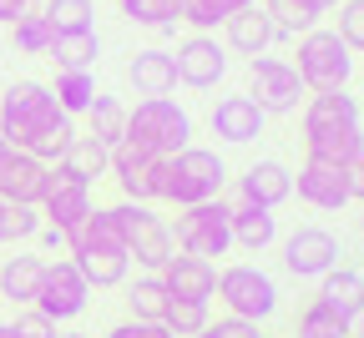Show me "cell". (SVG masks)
<instances>
[{
    "label": "cell",
    "mask_w": 364,
    "mask_h": 338,
    "mask_svg": "<svg viewBox=\"0 0 364 338\" xmlns=\"http://www.w3.org/2000/svg\"><path fill=\"white\" fill-rule=\"evenodd\" d=\"M0 136L16 152H31L36 162H61V152L71 147L76 121L56 107V96L46 81H11L0 96Z\"/></svg>",
    "instance_id": "cell-1"
},
{
    "label": "cell",
    "mask_w": 364,
    "mask_h": 338,
    "mask_svg": "<svg viewBox=\"0 0 364 338\" xmlns=\"http://www.w3.org/2000/svg\"><path fill=\"white\" fill-rule=\"evenodd\" d=\"M228 187V162L213 147H182L172 157H162V202L172 207H198L223 197Z\"/></svg>",
    "instance_id": "cell-2"
},
{
    "label": "cell",
    "mask_w": 364,
    "mask_h": 338,
    "mask_svg": "<svg viewBox=\"0 0 364 338\" xmlns=\"http://www.w3.org/2000/svg\"><path fill=\"white\" fill-rule=\"evenodd\" d=\"M122 141H132V147H142L152 157H172L182 147H193V116H188L182 102H172V96H142V102L127 111Z\"/></svg>",
    "instance_id": "cell-3"
},
{
    "label": "cell",
    "mask_w": 364,
    "mask_h": 338,
    "mask_svg": "<svg viewBox=\"0 0 364 338\" xmlns=\"http://www.w3.org/2000/svg\"><path fill=\"white\" fill-rule=\"evenodd\" d=\"M294 56H299L294 71H299V81H304L309 96L314 91H349V81H354V51L334 31H324V26L304 31Z\"/></svg>",
    "instance_id": "cell-4"
},
{
    "label": "cell",
    "mask_w": 364,
    "mask_h": 338,
    "mask_svg": "<svg viewBox=\"0 0 364 338\" xmlns=\"http://www.w3.org/2000/svg\"><path fill=\"white\" fill-rule=\"evenodd\" d=\"M107 212H112V222H117V232H122V248H127V258H132L136 268H152V273H162V263L177 253L167 217H157L147 202H127V197H122V202H112Z\"/></svg>",
    "instance_id": "cell-5"
},
{
    "label": "cell",
    "mask_w": 364,
    "mask_h": 338,
    "mask_svg": "<svg viewBox=\"0 0 364 338\" xmlns=\"http://www.w3.org/2000/svg\"><path fill=\"white\" fill-rule=\"evenodd\" d=\"M218 303L233 313V318H248V323H268L279 313V283H273L258 263H233V268H218Z\"/></svg>",
    "instance_id": "cell-6"
},
{
    "label": "cell",
    "mask_w": 364,
    "mask_h": 338,
    "mask_svg": "<svg viewBox=\"0 0 364 338\" xmlns=\"http://www.w3.org/2000/svg\"><path fill=\"white\" fill-rule=\"evenodd\" d=\"M228 212H233V207H228L223 197L198 202V207H177V232H172L177 253L203 258V263L228 258V248H233V227H228Z\"/></svg>",
    "instance_id": "cell-7"
},
{
    "label": "cell",
    "mask_w": 364,
    "mask_h": 338,
    "mask_svg": "<svg viewBox=\"0 0 364 338\" xmlns=\"http://www.w3.org/2000/svg\"><path fill=\"white\" fill-rule=\"evenodd\" d=\"M248 96L263 116H289L309 102L294 61H284V56H253L248 61Z\"/></svg>",
    "instance_id": "cell-8"
},
{
    "label": "cell",
    "mask_w": 364,
    "mask_h": 338,
    "mask_svg": "<svg viewBox=\"0 0 364 338\" xmlns=\"http://www.w3.org/2000/svg\"><path fill=\"white\" fill-rule=\"evenodd\" d=\"M86 303H91V288H86V278L76 273V263H71V258L46 263L41 288H36V303H31V308L61 328V323H76V318L86 313Z\"/></svg>",
    "instance_id": "cell-9"
},
{
    "label": "cell",
    "mask_w": 364,
    "mask_h": 338,
    "mask_svg": "<svg viewBox=\"0 0 364 338\" xmlns=\"http://www.w3.org/2000/svg\"><path fill=\"white\" fill-rule=\"evenodd\" d=\"M339 237L329 232V227H299V232H289L284 237V273L289 278H299V283H318L329 268H339Z\"/></svg>",
    "instance_id": "cell-10"
},
{
    "label": "cell",
    "mask_w": 364,
    "mask_h": 338,
    "mask_svg": "<svg viewBox=\"0 0 364 338\" xmlns=\"http://www.w3.org/2000/svg\"><path fill=\"white\" fill-rule=\"evenodd\" d=\"M112 177L122 187L127 202H162V157L132 147V141H117L112 147Z\"/></svg>",
    "instance_id": "cell-11"
},
{
    "label": "cell",
    "mask_w": 364,
    "mask_h": 338,
    "mask_svg": "<svg viewBox=\"0 0 364 338\" xmlns=\"http://www.w3.org/2000/svg\"><path fill=\"white\" fill-rule=\"evenodd\" d=\"M294 192H299V202L314 207V212H344V207L354 202V192H349V167L314 162V157H304V167L294 172Z\"/></svg>",
    "instance_id": "cell-12"
},
{
    "label": "cell",
    "mask_w": 364,
    "mask_h": 338,
    "mask_svg": "<svg viewBox=\"0 0 364 338\" xmlns=\"http://www.w3.org/2000/svg\"><path fill=\"white\" fill-rule=\"evenodd\" d=\"M41 222H51V227H76L91 207H97V197H91V187L86 182H76L71 172H61V167H51L46 172V187H41Z\"/></svg>",
    "instance_id": "cell-13"
},
{
    "label": "cell",
    "mask_w": 364,
    "mask_h": 338,
    "mask_svg": "<svg viewBox=\"0 0 364 338\" xmlns=\"http://www.w3.org/2000/svg\"><path fill=\"white\" fill-rule=\"evenodd\" d=\"M172 66H177V81L193 86V91H213L223 76H228V45H218V36H188L172 51Z\"/></svg>",
    "instance_id": "cell-14"
},
{
    "label": "cell",
    "mask_w": 364,
    "mask_h": 338,
    "mask_svg": "<svg viewBox=\"0 0 364 338\" xmlns=\"http://www.w3.org/2000/svg\"><path fill=\"white\" fill-rule=\"evenodd\" d=\"M46 162H36L31 152H16L6 136H0V202H16V207H36L41 202V187H46Z\"/></svg>",
    "instance_id": "cell-15"
},
{
    "label": "cell",
    "mask_w": 364,
    "mask_h": 338,
    "mask_svg": "<svg viewBox=\"0 0 364 338\" xmlns=\"http://www.w3.org/2000/svg\"><path fill=\"white\" fill-rule=\"evenodd\" d=\"M208 126H213L218 141H228V147H248V141L263 136L268 116L253 107V96L243 91V96H218L213 111H208Z\"/></svg>",
    "instance_id": "cell-16"
},
{
    "label": "cell",
    "mask_w": 364,
    "mask_h": 338,
    "mask_svg": "<svg viewBox=\"0 0 364 338\" xmlns=\"http://www.w3.org/2000/svg\"><path fill=\"white\" fill-rule=\"evenodd\" d=\"M238 192H243V202H253V207H268V212H279V207L294 197V172H289L279 157H263V162L243 167V177H238Z\"/></svg>",
    "instance_id": "cell-17"
},
{
    "label": "cell",
    "mask_w": 364,
    "mask_h": 338,
    "mask_svg": "<svg viewBox=\"0 0 364 338\" xmlns=\"http://www.w3.org/2000/svg\"><path fill=\"white\" fill-rule=\"evenodd\" d=\"M162 288L172 298H213V288H218V263H203V258H188V253H172L162 263Z\"/></svg>",
    "instance_id": "cell-18"
},
{
    "label": "cell",
    "mask_w": 364,
    "mask_h": 338,
    "mask_svg": "<svg viewBox=\"0 0 364 338\" xmlns=\"http://www.w3.org/2000/svg\"><path fill=\"white\" fill-rule=\"evenodd\" d=\"M304 152L314 162H334V167H354L364 157V126L349 121V126H318V131H304Z\"/></svg>",
    "instance_id": "cell-19"
},
{
    "label": "cell",
    "mask_w": 364,
    "mask_h": 338,
    "mask_svg": "<svg viewBox=\"0 0 364 338\" xmlns=\"http://www.w3.org/2000/svg\"><path fill=\"white\" fill-rule=\"evenodd\" d=\"M223 36H228V51L233 56H268V45L279 40L273 36V21L263 16V6H248V11H238V16H228L223 21Z\"/></svg>",
    "instance_id": "cell-20"
},
{
    "label": "cell",
    "mask_w": 364,
    "mask_h": 338,
    "mask_svg": "<svg viewBox=\"0 0 364 338\" xmlns=\"http://www.w3.org/2000/svg\"><path fill=\"white\" fill-rule=\"evenodd\" d=\"M228 227H233V248H243L253 258L279 243V217H273L268 207H253V202H238L233 212H228Z\"/></svg>",
    "instance_id": "cell-21"
},
{
    "label": "cell",
    "mask_w": 364,
    "mask_h": 338,
    "mask_svg": "<svg viewBox=\"0 0 364 338\" xmlns=\"http://www.w3.org/2000/svg\"><path fill=\"white\" fill-rule=\"evenodd\" d=\"M324 308H334L344 323H354L364 313V273L359 268H329L318 278V293H314Z\"/></svg>",
    "instance_id": "cell-22"
},
{
    "label": "cell",
    "mask_w": 364,
    "mask_h": 338,
    "mask_svg": "<svg viewBox=\"0 0 364 338\" xmlns=\"http://www.w3.org/2000/svg\"><path fill=\"white\" fill-rule=\"evenodd\" d=\"M127 81L136 86V96H172L177 91V66H172V51H136L132 66H127Z\"/></svg>",
    "instance_id": "cell-23"
},
{
    "label": "cell",
    "mask_w": 364,
    "mask_h": 338,
    "mask_svg": "<svg viewBox=\"0 0 364 338\" xmlns=\"http://www.w3.org/2000/svg\"><path fill=\"white\" fill-rule=\"evenodd\" d=\"M71 263H76V273L86 278V288H122L127 273H132L127 248H76Z\"/></svg>",
    "instance_id": "cell-24"
},
{
    "label": "cell",
    "mask_w": 364,
    "mask_h": 338,
    "mask_svg": "<svg viewBox=\"0 0 364 338\" xmlns=\"http://www.w3.org/2000/svg\"><path fill=\"white\" fill-rule=\"evenodd\" d=\"M61 172H71L76 182H86V187H97L102 177H112V147H102L97 136H71V147L61 152V162H56Z\"/></svg>",
    "instance_id": "cell-25"
},
{
    "label": "cell",
    "mask_w": 364,
    "mask_h": 338,
    "mask_svg": "<svg viewBox=\"0 0 364 338\" xmlns=\"http://www.w3.org/2000/svg\"><path fill=\"white\" fill-rule=\"evenodd\" d=\"M41 273H46V258H36V253L6 258V263H0V298L31 308L36 303V288H41Z\"/></svg>",
    "instance_id": "cell-26"
},
{
    "label": "cell",
    "mask_w": 364,
    "mask_h": 338,
    "mask_svg": "<svg viewBox=\"0 0 364 338\" xmlns=\"http://www.w3.org/2000/svg\"><path fill=\"white\" fill-rule=\"evenodd\" d=\"M349 121H359V96H349V91H314L304 102V131L349 126Z\"/></svg>",
    "instance_id": "cell-27"
},
{
    "label": "cell",
    "mask_w": 364,
    "mask_h": 338,
    "mask_svg": "<svg viewBox=\"0 0 364 338\" xmlns=\"http://www.w3.org/2000/svg\"><path fill=\"white\" fill-rule=\"evenodd\" d=\"M46 56L56 61V71H97V61H102V36H97V31H71V36H56Z\"/></svg>",
    "instance_id": "cell-28"
},
{
    "label": "cell",
    "mask_w": 364,
    "mask_h": 338,
    "mask_svg": "<svg viewBox=\"0 0 364 338\" xmlns=\"http://www.w3.org/2000/svg\"><path fill=\"white\" fill-rule=\"evenodd\" d=\"M258 6L273 21V36H279V40H299L304 31L318 26V11L309 6V0H258Z\"/></svg>",
    "instance_id": "cell-29"
},
{
    "label": "cell",
    "mask_w": 364,
    "mask_h": 338,
    "mask_svg": "<svg viewBox=\"0 0 364 338\" xmlns=\"http://www.w3.org/2000/svg\"><path fill=\"white\" fill-rule=\"evenodd\" d=\"M248 6H258V0H177V21H188L198 36H213L228 16H238Z\"/></svg>",
    "instance_id": "cell-30"
},
{
    "label": "cell",
    "mask_w": 364,
    "mask_h": 338,
    "mask_svg": "<svg viewBox=\"0 0 364 338\" xmlns=\"http://www.w3.org/2000/svg\"><path fill=\"white\" fill-rule=\"evenodd\" d=\"M51 96H56V107H61L71 121L86 116V107L97 102V71H56Z\"/></svg>",
    "instance_id": "cell-31"
},
{
    "label": "cell",
    "mask_w": 364,
    "mask_h": 338,
    "mask_svg": "<svg viewBox=\"0 0 364 338\" xmlns=\"http://www.w3.org/2000/svg\"><path fill=\"white\" fill-rule=\"evenodd\" d=\"M167 288H162V278L157 273H147V278H136L132 288H127V313L136 318V323H162V313H167Z\"/></svg>",
    "instance_id": "cell-32"
},
{
    "label": "cell",
    "mask_w": 364,
    "mask_h": 338,
    "mask_svg": "<svg viewBox=\"0 0 364 338\" xmlns=\"http://www.w3.org/2000/svg\"><path fill=\"white\" fill-rule=\"evenodd\" d=\"M86 126H91L86 136H97L102 147H117L122 131H127V107L117 102V96H102V91H97V102L86 107Z\"/></svg>",
    "instance_id": "cell-33"
},
{
    "label": "cell",
    "mask_w": 364,
    "mask_h": 338,
    "mask_svg": "<svg viewBox=\"0 0 364 338\" xmlns=\"http://www.w3.org/2000/svg\"><path fill=\"white\" fill-rule=\"evenodd\" d=\"M208 323H213V308H208L203 298H167L162 328H167L172 338H198Z\"/></svg>",
    "instance_id": "cell-34"
},
{
    "label": "cell",
    "mask_w": 364,
    "mask_h": 338,
    "mask_svg": "<svg viewBox=\"0 0 364 338\" xmlns=\"http://www.w3.org/2000/svg\"><path fill=\"white\" fill-rule=\"evenodd\" d=\"M46 26L56 36H71V31H97V0H46Z\"/></svg>",
    "instance_id": "cell-35"
},
{
    "label": "cell",
    "mask_w": 364,
    "mask_h": 338,
    "mask_svg": "<svg viewBox=\"0 0 364 338\" xmlns=\"http://www.w3.org/2000/svg\"><path fill=\"white\" fill-rule=\"evenodd\" d=\"M122 16L147 31H177V0H122Z\"/></svg>",
    "instance_id": "cell-36"
},
{
    "label": "cell",
    "mask_w": 364,
    "mask_h": 338,
    "mask_svg": "<svg viewBox=\"0 0 364 338\" xmlns=\"http://www.w3.org/2000/svg\"><path fill=\"white\" fill-rule=\"evenodd\" d=\"M11 31H16V51H21V56H46V51H51V40H56V31L46 26L41 11H26Z\"/></svg>",
    "instance_id": "cell-37"
},
{
    "label": "cell",
    "mask_w": 364,
    "mask_h": 338,
    "mask_svg": "<svg viewBox=\"0 0 364 338\" xmlns=\"http://www.w3.org/2000/svg\"><path fill=\"white\" fill-rule=\"evenodd\" d=\"M299 338H349V323L334 313V308H324V303H309L304 313H299Z\"/></svg>",
    "instance_id": "cell-38"
},
{
    "label": "cell",
    "mask_w": 364,
    "mask_h": 338,
    "mask_svg": "<svg viewBox=\"0 0 364 338\" xmlns=\"http://www.w3.org/2000/svg\"><path fill=\"white\" fill-rule=\"evenodd\" d=\"M349 51H364V0H339V31H334Z\"/></svg>",
    "instance_id": "cell-39"
},
{
    "label": "cell",
    "mask_w": 364,
    "mask_h": 338,
    "mask_svg": "<svg viewBox=\"0 0 364 338\" xmlns=\"http://www.w3.org/2000/svg\"><path fill=\"white\" fill-rule=\"evenodd\" d=\"M203 338H263V333H258V323H248V318L223 313L218 323H208V328H203Z\"/></svg>",
    "instance_id": "cell-40"
},
{
    "label": "cell",
    "mask_w": 364,
    "mask_h": 338,
    "mask_svg": "<svg viewBox=\"0 0 364 338\" xmlns=\"http://www.w3.org/2000/svg\"><path fill=\"white\" fill-rule=\"evenodd\" d=\"M11 328H16V338H56V323H51V318H41L36 308L16 313V318H11Z\"/></svg>",
    "instance_id": "cell-41"
},
{
    "label": "cell",
    "mask_w": 364,
    "mask_h": 338,
    "mask_svg": "<svg viewBox=\"0 0 364 338\" xmlns=\"http://www.w3.org/2000/svg\"><path fill=\"white\" fill-rule=\"evenodd\" d=\"M36 232H41V207H16L11 202V243H26Z\"/></svg>",
    "instance_id": "cell-42"
},
{
    "label": "cell",
    "mask_w": 364,
    "mask_h": 338,
    "mask_svg": "<svg viewBox=\"0 0 364 338\" xmlns=\"http://www.w3.org/2000/svg\"><path fill=\"white\" fill-rule=\"evenodd\" d=\"M107 338H172L162 323H136V318H127V323H117Z\"/></svg>",
    "instance_id": "cell-43"
},
{
    "label": "cell",
    "mask_w": 364,
    "mask_h": 338,
    "mask_svg": "<svg viewBox=\"0 0 364 338\" xmlns=\"http://www.w3.org/2000/svg\"><path fill=\"white\" fill-rule=\"evenodd\" d=\"M31 6H36V0H0V26H16Z\"/></svg>",
    "instance_id": "cell-44"
},
{
    "label": "cell",
    "mask_w": 364,
    "mask_h": 338,
    "mask_svg": "<svg viewBox=\"0 0 364 338\" xmlns=\"http://www.w3.org/2000/svg\"><path fill=\"white\" fill-rule=\"evenodd\" d=\"M36 237H41V243L51 248V253H66V227H51V222H41V232H36Z\"/></svg>",
    "instance_id": "cell-45"
},
{
    "label": "cell",
    "mask_w": 364,
    "mask_h": 338,
    "mask_svg": "<svg viewBox=\"0 0 364 338\" xmlns=\"http://www.w3.org/2000/svg\"><path fill=\"white\" fill-rule=\"evenodd\" d=\"M349 192H354V197L364 202V157H359V162L349 167Z\"/></svg>",
    "instance_id": "cell-46"
},
{
    "label": "cell",
    "mask_w": 364,
    "mask_h": 338,
    "mask_svg": "<svg viewBox=\"0 0 364 338\" xmlns=\"http://www.w3.org/2000/svg\"><path fill=\"white\" fill-rule=\"evenodd\" d=\"M11 243V202H0V248Z\"/></svg>",
    "instance_id": "cell-47"
},
{
    "label": "cell",
    "mask_w": 364,
    "mask_h": 338,
    "mask_svg": "<svg viewBox=\"0 0 364 338\" xmlns=\"http://www.w3.org/2000/svg\"><path fill=\"white\" fill-rule=\"evenodd\" d=\"M309 6H314L318 16H324V11H334V6H339V0H309Z\"/></svg>",
    "instance_id": "cell-48"
},
{
    "label": "cell",
    "mask_w": 364,
    "mask_h": 338,
    "mask_svg": "<svg viewBox=\"0 0 364 338\" xmlns=\"http://www.w3.org/2000/svg\"><path fill=\"white\" fill-rule=\"evenodd\" d=\"M349 338H364V313H359V318L349 323Z\"/></svg>",
    "instance_id": "cell-49"
},
{
    "label": "cell",
    "mask_w": 364,
    "mask_h": 338,
    "mask_svg": "<svg viewBox=\"0 0 364 338\" xmlns=\"http://www.w3.org/2000/svg\"><path fill=\"white\" fill-rule=\"evenodd\" d=\"M56 338H91V333H76V328H66V333H61V328H56Z\"/></svg>",
    "instance_id": "cell-50"
},
{
    "label": "cell",
    "mask_w": 364,
    "mask_h": 338,
    "mask_svg": "<svg viewBox=\"0 0 364 338\" xmlns=\"http://www.w3.org/2000/svg\"><path fill=\"white\" fill-rule=\"evenodd\" d=\"M0 338H16V328H11V323H0Z\"/></svg>",
    "instance_id": "cell-51"
},
{
    "label": "cell",
    "mask_w": 364,
    "mask_h": 338,
    "mask_svg": "<svg viewBox=\"0 0 364 338\" xmlns=\"http://www.w3.org/2000/svg\"><path fill=\"white\" fill-rule=\"evenodd\" d=\"M359 232H364V202H359Z\"/></svg>",
    "instance_id": "cell-52"
},
{
    "label": "cell",
    "mask_w": 364,
    "mask_h": 338,
    "mask_svg": "<svg viewBox=\"0 0 364 338\" xmlns=\"http://www.w3.org/2000/svg\"><path fill=\"white\" fill-rule=\"evenodd\" d=\"M198 338H203V333H198Z\"/></svg>",
    "instance_id": "cell-53"
}]
</instances>
